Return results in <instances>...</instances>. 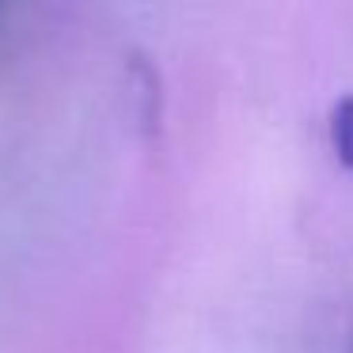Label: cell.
Instances as JSON below:
<instances>
[{"mask_svg": "<svg viewBox=\"0 0 353 353\" xmlns=\"http://www.w3.org/2000/svg\"><path fill=\"white\" fill-rule=\"evenodd\" d=\"M330 148L338 163L353 171V95H342L330 110Z\"/></svg>", "mask_w": 353, "mask_h": 353, "instance_id": "obj_1", "label": "cell"}]
</instances>
